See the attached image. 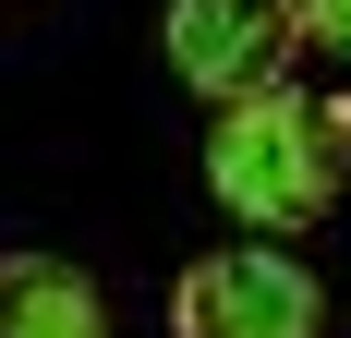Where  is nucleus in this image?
I'll return each instance as SVG.
<instances>
[{
  "label": "nucleus",
  "mask_w": 351,
  "mask_h": 338,
  "mask_svg": "<svg viewBox=\"0 0 351 338\" xmlns=\"http://www.w3.org/2000/svg\"><path fill=\"white\" fill-rule=\"evenodd\" d=\"M339 169H351V97L267 85V97H230L206 133V194L254 230H315L339 205Z\"/></svg>",
  "instance_id": "nucleus-1"
},
{
  "label": "nucleus",
  "mask_w": 351,
  "mask_h": 338,
  "mask_svg": "<svg viewBox=\"0 0 351 338\" xmlns=\"http://www.w3.org/2000/svg\"><path fill=\"white\" fill-rule=\"evenodd\" d=\"M170 338H327V290L291 266L279 242H230L206 266H182Z\"/></svg>",
  "instance_id": "nucleus-2"
},
{
  "label": "nucleus",
  "mask_w": 351,
  "mask_h": 338,
  "mask_svg": "<svg viewBox=\"0 0 351 338\" xmlns=\"http://www.w3.org/2000/svg\"><path fill=\"white\" fill-rule=\"evenodd\" d=\"M303 49V12L291 0H170V73L194 97H267Z\"/></svg>",
  "instance_id": "nucleus-3"
},
{
  "label": "nucleus",
  "mask_w": 351,
  "mask_h": 338,
  "mask_svg": "<svg viewBox=\"0 0 351 338\" xmlns=\"http://www.w3.org/2000/svg\"><path fill=\"white\" fill-rule=\"evenodd\" d=\"M0 338H109V302L61 254H0Z\"/></svg>",
  "instance_id": "nucleus-4"
},
{
  "label": "nucleus",
  "mask_w": 351,
  "mask_h": 338,
  "mask_svg": "<svg viewBox=\"0 0 351 338\" xmlns=\"http://www.w3.org/2000/svg\"><path fill=\"white\" fill-rule=\"evenodd\" d=\"M291 12H303V36H315L327 61H351V0H291Z\"/></svg>",
  "instance_id": "nucleus-5"
}]
</instances>
